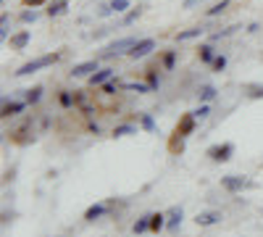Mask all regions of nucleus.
I'll return each mask as SVG.
<instances>
[{
	"mask_svg": "<svg viewBox=\"0 0 263 237\" xmlns=\"http://www.w3.org/2000/svg\"><path fill=\"white\" fill-rule=\"evenodd\" d=\"M63 58V53H48V56H40V58H34V61H27L24 66H18L13 74L16 77H29V74H37L40 69H48V66H53V63H58Z\"/></svg>",
	"mask_w": 263,
	"mask_h": 237,
	"instance_id": "nucleus-1",
	"label": "nucleus"
},
{
	"mask_svg": "<svg viewBox=\"0 0 263 237\" xmlns=\"http://www.w3.org/2000/svg\"><path fill=\"white\" fill-rule=\"evenodd\" d=\"M137 37H119V40H114L108 48H103V53H100V61H111V58H119V56H126L132 48L137 45Z\"/></svg>",
	"mask_w": 263,
	"mask_h": 237,
	"instance_id": "nucleus-2",
	"label": "nucleus"
},
{
	"mask_svg": "<svg viewBox=\"0 0 263 237\" xmlns=\"http://www.w3.org/2000/svg\"><path fill=\"white\" fill-rule=\"evenodd\" d=\"M221 187L234 195V192H242L245 187H253V182L242 174H227V177H221Z\"/></svg>",
	"mask_w": 263,
	"mask_h": 237,
	"instance_id": "nucleus-3",
	"label": "nucleus"
},
{
	"mask_svg": "<svg viewBox=\"0 0 263 237\" xmlns=\"http://www.w3.org/2000/svg\"><path fill=\"white\" fill-rule=\"evenodd\" d=\"M98 69H100V58H92V61H84V63H74L71 71H69V77H71V79H82V77L90 79Z\"/></svg>",
	"mask_w": 263,
	"mask_h": 237,
	"instance_id": "nucleus-4",
	"label": "nucleus"
},
{
	"mask_svg": "<svg viewBox=\"0 0 263 237\" xmlns=\"http://www.w3.org/2000/svg\"><path fill=\"white\" fill-rule=\"evenodd\" d=\"M232 153H234V142H221V145H211V148H208V158H211L213 163L229 161Z\"/></svg>",
	"mask_w": 263,
	"mask_h": 237,
	"instance_id": "nucleus-5",
	"label": "nucleus"
},
{
	"mask_svg": "<svg viewBox=\"0 0 263 237\" xmlns=\"http://www.w3.org/2000/svg\"><path fill=\"white\" fill-rule=\"evenodd\" d=\"M153 50H156V40H153V37H145V40H140L126 56H129L132 61H142V58H147Z\"/></svg>",
	"mask_w": 263,
	"mask_h": 237,
	"instance_id": "nucleus-6",
	"label": "nucleus"
},
{
	"mask_svg": "<svg viewBox=\"0 0 263 237\" xmlns=\"http://www.w3.org/2000/svg\"><path fill=\"white\" fill-rule=\"evenodd\" d=\"M195 114H184L182 119H179V124H177V132H174V142H182L184 137H190L192 132H195Z\"/></svg>",
	"mask_w": 263,
	"mask_h": 237,
	"instance_id": "nucleus-7",
	"label": "nucleus"
},
{
	"mask_svg": "<svg viewBox=\"0 0 263 237\" xmlns=\"http://www.w3.org/2000/svg\"><path fill=\"white\" fill-rule=\"evenodd\" d=\"M108 213H111V203H95L84 211V222H98V219L108 216Z\"/></svg>",
	"mask_w": 263,
	"mask_h": 237,
	"instance_id": "nucleus-8",
	"label": "nucleus"
},
{
	"mask_svg": "<svg viewBox=\"0 0 263 237\" xmlns=\"http://www.w3.org/2000/svg\"><path fill=\"white\" fill-rule=\"evenodd\" d=\"M116 77V69H111V66H105V69H98L92 77H90V87H103L105 82H111Z\"/></svg>",
	"mask_w": 263,
	"mask_h": 237,
	"instance_id": "nucleus-9",
	"label": "nucleus"
},
{
	"mask_svg": "<svg viewBox=\"0 0 263 237\" xmlns=\"http://www.w3.org/2000/svg\"><path fill=\"white\" fill-rule=\"evenodd\" d=\"M27 100H3V116L6 119H13V116H18L21 111L27 108Z\"/></svg>",
	"mask_w": 263,
	"mask_h": 237,
	"instance_id": "nucleus-10",
	"label": "nucleus"
},
{
	"mask_svg": "<svg viewBox=\"0 0 263 237\" xmlns=\"http://www.w3.org/2000/svg\"><path fill=\"white\" fill-rule=\"evenodd\" d=\"M224 216H221V211H203V213H197V227H213V224H218Z\"/></svg>",
	"mask_w": 263,
	"mask_h": 237,
	"instance_id": "nucleus-11",
	"label": "nucleus"
},
{
	"mask_svg": "<svg viewBox=\"0 0 263 237\" xmlns=\"http://www.w3.org/2000/svg\"><path fill=\"white\" fill-rule=\"evenodd\" d=\"M182 216H184V211H182V206H174V208H168L166 211V229H177L179 224H182Z\"/></svg>",
	"mask_w": 263,
	"mask_h": 237,
	"instance_id": "nucleus-12",
	"label": "nucleus"
},
{
	"mask_svg": "<svg viewBox=\"0 0 263 237\" xmlns=\"http://www.w3.org/2000/svg\"><path fill=\"white\" fill-rule=\"evenodd\" d=\"M66 11H69V0H50V3H48V8H45V13H48L50 19H55V16H63Z\"/></svg>",
	"mask_w": 263,
	"mask_h": 237,
	"instance_id": "nucleus-13",
	"label": "nucleus"
},
{
	"mask_svg": "<svg viewBox=\"0 0 263 237\" xmlns=\"http://www.w3.org/2000/svg\"><path fill=\"white\" fill-rule=\"evenodd\" d=\"M29 40H32V32H29V29H21L18 34L11 37V48H13V50H24V48L29 45Z\"/></svg>",
	"mask_w": 263,
	"mask_h": 237,
	"instance_id": "nucleus-14",
	"label": "nucleus"
},
{
	"mask_svg": "<svg viewBox=\"0 0 263 237\" xmlns=\"http://www.w3.org/2000/svg\"><path fill=\"white\" fill-rule=\"evenodd\" d=\"M208 32V27H192V29H184L177 34V42H187V40H197V37H203Z\"/></svg>",
	"mask_w": 263,
	"mask_h": 237,
	"instance_id": "nucleus-15",
	"label": "nucleus"
},
{
	"mask_svg": "<svg viewBox=\"0 0 263 237\" xmlns=\"http://www.w3.org/2000/svg\"><path fill=\"white\" fill-rule=\"evenodd\" d=\"M216 56H218V53H216L213 45H200V48H197V58H200L203 63H208V66L216 61Z\"/></svg>",
	"mask_w": 263,
	"mask_h": 237,
	"instance_id": "nucleus-16",
	"label": "nucleus"
},
{
	"mask_svg": "<svg viewBox=\"0 0 263 237\" xmlns=\"http://www.w3.org/2000/svg\"><path fill=\"white\" fill-rule=\"evenodd\" d=\"M216 95H218V90L213 87V84H203V87L197 90V100H200V103H211Z\"/></svg>",
	"mask_w": 263,
	"mask_h": 237,
	"instance_id": "nucleus-17",
	"label": "nucleus"
},
{
	"mask_svg": "<svg viewBox=\"0 0 263 237\" xmlns=\"http://www.w3.org/2000/svg\"><path fill=\"white\" fill-rule=\"evenodd\" d=\"M42 93H45V87H32V90H24V100L29 103V105H37L40 100H42Z\"/></svg>",
	"mask_w": 263,
	"mask_h": 237,
	"instance_id": "nucleus-18",
	"label": "nucleus"
},
{
	"mask_svg": "<svg viewBox=\"0 0 263 237\" xmlns=\"http://www.w3.org/2000/svg\"><path fill=\"white\" fill-rule=\"evenodd\" d=\"M58 103L63 105V108H71V105H77V95L71 90H61L58 93Z\"/></svg>",
	"mask_w": 263,
	"mask_h": 237,
	"instance_id": "nucleus-19",
	"label": "nucleus"
},
{
	"mask_svg": "<svg viewBox=\"0 0 263 237\" xmlns=\"http://www.w3.org/2000/svg\"><path fill=\"white\" fill-rule=\"evenodd\" d=\"M121 90H135V93H140V95L153 93V90H150V84H145V82H124V84H121Z\"/></svg>",
	"mask_w": 263,
	"mask_h": 237,
	"instance_id": "nucleus-20",
	"label": "nucleus"
},
{
	"mask_svg": "<svg viewBox=\"0 0 263 237\" xmlns=\"http://www.w3.org/2000/svg\"><path fill=\"white\" fill-rule=\"evenodd\" d=\"M129 135H137L135 124H119V126H114V137H129Z\"/></svg>",
	"mask_w": 263,
	"mask_h": 237,
	"instance_id": "nucleus-21",
	"label": "nucleus"
},
{
	"mask_svg": "<svg viewBox=\"0 0 263 237\" xmlns=\"http://www.w3.org/2000/svg\"><path fill=\"white\" fill-rule=\"evenodd\" d=\"M166 227V213H150V232H161Z\"/></svg>",
	"mask_w": 263,
	"mask_h": 237,
	"instance_id": "nucleus-22",
	"label": "nucleus"
},
{
	"mask_svg": "<svg viewBox=\"0 0 263 237\" xmlns=\"http://www.w3.org/2000/svg\"><path fill=\"white\" fill-rule=\"evenodd\" d=\"M161 66L166 71H174V66H177V50H166L163 58H161Z\"/></svg>",
	"mask_w": 263,
	"mask_h": 237,
	"instance_id": "nucleus-23",
	"label": "nucleus"
},
{
	"mask_svg": "<svg viewBox=\"0 0 263 237\" xmlns=\"http://www.w3.org/2000/svg\"><path fill=\"white\" fill-rule=\"evenodd\" d=\"M140 126L145 129V132H156V129H158L156 119H153L150 114H140Z\"/></svg>",
	"mask_w": 263,
	"mask_h": 237,
	"instance_id": "nucleus-24",
	"label": "nucleus"
},
{
	"mask_svg": "<svg viewBox=\"0 0 263 237\" xmlns=\"http://www.w3.org/2000/svg\"><path fill=\"white\" fill-rule=\"evenodd\" d=\"M147 229H150V213L140 216V219L135 222V227H132V232H135V234H142V232H147Z\"/></svg>",
	"mask_w": 263,
	"mask_h": 237,
	"instance_id": "nucleus-25",
	"label": "nucleus"
},
{
	"mask_svg": "<svg viewBox=\"0 0 263 237\" xmlns=\"http://www.w3.org/2000/svg\"><path fill=\"white\" fill-rule=\"evenodd\" d=\"M142 11H145V8H140V6H137V8H132L129 13H124V19H121V24H124V27H129V24H135V21H137V19L142 16Z\"/></svg>",
	"mask_w": 263,
	"mask_h": 237,
	"instance_id": "nucleus-26",
	"label": "nucleus"
},
{
	"mask_svg": "<svg viewBox=\"0 0 263 237\" xmlns=\"http://www.w3.org/2000/svg\"><path fill=\"white\" fill-rule=\"evenodd\" d=\"M227 6H229V0H218V3H213V6L205 11V16H208V19H213V16H218V13H224V11H227Z\"/></svg>",
	"mask_w": 263,
	"mask_h": 237,
	"instance_id": "nucleus-27",
	"label": "nucleus"
},
{
	"mask_svg": "<svg viewBox=\"0 0 263 237\" xmlns=\"http://www.w3.org/2000/svg\"><path fill=\"white\" fill-rule=\"evenodd\" d=\"M21 24H34V21L40 19V11H34V8H27V11H21Z\"/></svg>",
	"mask_w": 263,
	"mask_h": 237,
	"instance_id": "nucleus-28",
	"label": "nucleus"
},
{
	"mask_svg": "<svg viewBox=\"0 0 263 237\" xmlns=\"http://www.w3.org/2000/svg\"><path fill=\"white\" fill-rule=\"evenodd\" d=\"M245 93H248V98H263V84L248 82V84H245Z\"/></svg>",
	"mask_w": 263,
	"mask_h": 237,
	"instance_id": "nucleus-29",
	"label": "nucleus"
},
{
	"mask_svg": "<svg viewBox=\"0 0 263 237\" xmlns=\"http://www.w3.org/2000/svg\"><path fill=\"white\" fill-rule=\"evenodd\" d=\"M8 32H11V19L8 13L0 16V40H8Z\"/></svg>",
	"mask_w": 263,
	"mask_h": 237,
	"instance_id": "nucleus-30",
	"label": "nucleus"
},
{
	"mask_svg": "<svg viewBox=\"0 0 263 237\" xmlns=\"http://www.w3.org/2000/svg\"><path fill=\"white\" fill-rule=\"evenodd\" d=\"M237 29H239V27H227V29H221V32H213V34H211V40H213V42H218V40H227V37H232Z\"/></svg>",
	"mask_w": 263,
	"mask_h": 237,
	"instance_id": "nucleus-31",
	"label": "nucleus"
},
{
	"mask_svg": "<svg viewBox=\"0 0 263 237\" xmlns=\"http://www.w3.org/2000/svg\"><path fill=\"white\" fill-rule=\"evenodd\" d=\"M147 84H150V90H153V93L161 87V77L156 74V69H150V71H147Z\"/></svg>",
	"mask_w": 263,
	"mask_h": 237,
	"instance_id": "nucleus-32",
	"label": "nucleus"
},
{
	"mask_svg": "<svg viewBox=\"0 0 263 237\" xmlns=\"http://www.w3.org/2000/svg\"><path fill=\"white\" fill-rule=\"evenodd\" d=\"M211 69H213V71H224V69H227V56H224V53H218L216 61L211 63Z\"/></svg>",
	"mask_w": 263,
	"mask_h": 237,
	"instance_id": "nucleus-33",
	"label": "nucleus"
},
{
	"mask_svg": "<svg viewBox=\"0 0 263 237\" xmlns=\"http://www.w3.org/2000/svg\"><path fill=\"white\" fill-rule=\"evenodd\" d=\"M129 6H132V0H111V8H114V13H124Z\"/></svg>",
	"mask_w": 263,
	"mask_h": 237,
	"instance_id": "nucleus-34",
	"label": "nucleus"
},
{
	"mask_svg": "<svg viewBox=\"0 0 263 237\" xmlns=\"http://www.w3.org/2000/svg\"><path fill=\"white\" fill-rule=\"evenodd\" d=\"M119 87H121V84L111 79V82H105V84H103V93H105V95H116V93H119Z\"/></svg>",
	"mask_w": 263,
	"mask_h": 237,
	"instance_id": "nucleus-35",
	"label": "nucleus"
},
{
	"mask_svg": "<svg viewBox=\"0 0 263 237\" xmlns=\"http://www.w3.org/2000/svg\"><path fill=\"white\" fill-rule=\"evenodd\" d=\"M192 114H195V119H208V116H211V105H208V103H203L200 108L192 111Z\"/></svg>",
	"mask_w": 263,
	"mask_h": 237,
	"instance_id": "nucleus-36",
	"label": "nucleus"
},
{
	"mask_svg": "<svg viewBox=\"0 0 263 237\" xmlns=\"http://www.w3.org/2000/svg\"><path fill=\"white\" fill-rule=\"evenodd\" d=\"M111 13H114L111 3H100V6H98V16H100V19H105V16H111Z\"/></svg>",
	"mask_w": 263,
	"mask_h": 237,
	"instance_id": "nucleus-37",
	"label": "nucleus"
},
{
	"mask_svg": "<svg viewBox=\"0 0 263 237\" xmlns=\"http://www.w3.org/2000/svg\"><path fill=\"white\" fill-rule=\"evenodd\" d=\"M50 0H24V6H32V8H40V6H48Z\"/></svg>",
	"mask_w": 263,
	"mask_h": 237,
	"instance_id": "nucleus-38",
	"label": "nucleus"
},
{
	"mask_svg": "<svg viewBox=\"0 0 263 237\" xmlns=\"http://www.w3.org/2000/svg\"><path fill=\"white\" fill-rule=\"evenodd\" d=\"M258 29H260V24H258V21H253V24H248V32H250V34H255Z\"/></svg>",
	"mask_w": 263,
	"mask_h": 237,
	"instance_id": "nucleus-39",
	"label": "nucleus"
},
{
	"mask_svg": "<svg viewBox=\"0 0 263 237\" xmlns=\"http://www.w3.org/2000/svg\"><path fill=\"white\" fill-rule=\"evenodd\" d=\"M90 132H92V135H100V124H95V121H90Z\"/></svg>",
	"mask_w": 263,
	"mask_h": 237,
	"instance_id": "nucleus-40",
	"label": "nucleus"
},
{
	"mask_svg": "<svg viewBox=\"0 0 263 237\" xmlns=\"http://www.w3.org/2000/svg\"><path fill=\"white\" fill-rule=\"evenodd\" d=\"M82 111H84V116H92V114H95L92 105H82Z\"/></svg>",
	"mask_w": 263,
	"mask_h": 237,
	"instance_id": "nucleus-41",
	"label": "nucleus"
},
{
	"mask_svg": "<svg viewBox=\"0 0 263 237\" xmlns=\"http://www.w3.org/2000/svg\"><path fill=\"white\" fill-rule=\"evenodd\" d=\"M197 3H203V0H184V8H195Z\"/></svg>",
	"mask_w": 263,
	"mask_h": 237,
	"instance_id": "nucleus-42",
	"label": "nucleus"
}]
</instances>
